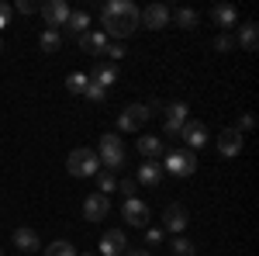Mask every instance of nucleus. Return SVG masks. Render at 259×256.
Here are the masks:
<instances>
[{"label": "nucleus", "instance_id": "nucleus-28", "mask_svg": "<svg viewBox=\"0 0 259 256\" xmlns=\"http://www.w3.org/2000/svg\"><path fill=\"white\" fill-rule=\"evenodd\" d=\"M104 56H107L111 62H121V59H124V45H121V42H107Z\"/></svg>", "mask_w": 259, "mask_h": 256}, {"label": "nucleus", "instance_id": "nucleus-22", "mask_svg": "<svg viewBox=\"0 0 259 256\" xmlns=\"http://www.w3.org/2000/svg\"><path fill=\"white\" fill-rule=\"evenodd\" d=\"M38 45H41V52H59V49H62V31L45 28V31H41V39H38Z\"/></svg>", "mask_w": 259, "mask_h": 256}, {"label": "nucleus", "instance_id": "nucleus-39", "mask_svg": "<svg viewBox=\"0 0 259 256\" xmlns=\"http://www.w3.org/2000/svg\"><path fill=\"white\" fill-rule=\"evenodd\" d=\"M76 256H94V253H76Z\"/></svg>", "mask_w": 259, "mask_h": 256}, {"label": "nucleus", "instance_id": "nucleus-18", "mask_svg": "<svg viewBox=\"0 0 259 256\" xmlns=\"http://www.w3.org/2000/svg\"><path fill=\"white\" fill-rule=\"evenodd\" d=\"M87 80H90V83H97V87H104V90H107V87H111V83H114V80H118V66H94V69H90V73H87Z\"/></svg>", "mask_w": 259, "mask_h": 256}, {"label": "nucleus", "instance_id": "nucleus-20", "mask_svg": "<svg viewBox=\"0 0 259 256\" xmlns=\"http://www.w3.org/2000/svg\"><path fill=\"white\" fill-rule=\"evenodd\" d=\"M239 45L245 49V52H256V45H259V28H256V21H245L239 28Z\"/></svg>", "mask_w": 259, "mask_h": 256}, {"label": "nucleus", "instance_id": "nucleus-7", "mask_svg": "<svg viewBox=\"0 0 259 256\" xmlns=\"http://www.w3.org/2000/svg\"><path fill=\"white\" fill-rule=\"evenodd\" d=\"M121 215L128 225H135V229H145L149 225V204L142 201V197H124V208H121Z\"/></svg>", "mask_w": 259, "mask_h": 256}, {"label": "nucleus", "instance_id": "nucleus-12", "mask_svg": "<svg viewBox=\"0 0 259 256\" xmlns=\"http://www.w3.org/2000/svg\"><path fill=\"white\" fill-rule=\"evenodd\" d=\"M107 35L100 31V28H90L87 35H80V49L87 52V56H104V49H107Z\"/></svg>", "mask_w": 259, "mask_h": 256}, {"label": "nucleus", "instance_id": "nucleus-26", "mask_svg": "<svg viewBox=\"0 0 259 256\" xmlns=\"http://www.w3.org/2000/svg\"><path fill=\"white\" fill-rule=\"evenodd\" d=\"M87 83H90L87 73H69V80H66V87H69L73 94H83V90H87Z\"/></svg>", "mask_w": 259, "mask_h": 256}, {"label": "nucleus", "instance_id": "nucleus-35", "mask_svg": "<svg viewBox=\"0 0 259 256\" xmlns=\"http://www.w3.org/2000/svg\"><path fill=\"white\" fill-rule=\"evenodd\" d=\"M38 11V4H31V0H18V14H35Z\"/></svg>", "mask_w": 259, "mask_h": 256}, {"label": "nucleus", "instance_id": "nucleus-29", "mask_svg": "<svg viewBox=\"0 0 259 256\" xmlns=\"http://www.w3.org/2000/svg\"><path fill=\"white\" fill-rule=\"evenodd\" d=\"M97 180H100V194H111V191L118 187V180H114V173H107V170H104V173H97Z\"/></svg>", "mask_w": 259, "mask_h": 256}, {"label": "nucleus", "instance_id": "nucleus-25", "mask_svg": "<svg viewBox=\"0 0 259 256\" xmlns=\"http://www.w3.org/2000/svg\"><path fill=\"white\" fill-rule=\"evenodd\" d=\"M166 121L183 125V121H187V104H166Z\"/></svg>", "mask_w": 259, "mask_h": 256}, {"label": "nucleus", "instance_id": "nucleus-3", "mask_svg": "<svg viewBox=\"0 0 259 256\" xmlns=\"http://www.w3.org/2000/svg\"><path fill=\"white\" fill-rule=\"evenodd\" d=\"M66 166H69V173L73 177H97L100 173V159L94 149H73L69 153V159H66Z\"/></svg>", "mask_w": 259, "mask_h": 256}, {"label": "nucleus", "instance_id": "nucleus-14", "mask_svg": "<svg viewBox=\"0 0 259 256\" xmlns=\"http://www.w3.org/2000/svg\"><path fill=\"white\" fill-rule=\"evenodd\" d=\"M218 153L221 156H239L242 153V132L239 128H225L218 135Z\"/></svg>", "mask_w": 259, "mask_h": 256}, {"label": "nucleus", "instance_id": "nucleus-40", "mask_svg": "<svg viewBox=\"0 0 259 256\" xmlns=\"http://www.w3.org/2000/svg\"><path fill=\"white\" fill-rule=\"evenodd\" d=\"M0 49H4V42H0Z\"/></svg>", "mask_w": 259, "mask_h": 256}, {"label": "nucleus", "instance_id": "nucleus-13", "mask_svg": "<svg viewBox=\"0 0 259 256\" xmlns=\"http://www.w3.org/2000/svg\"><path fill=\"white\" fill-rule=\"evenodd\" d=\"M166 177V170H162L159 159H145L139 166V177H135V184H145V187H156L159 180Z\"/></svg>", "mask_w": 259, "mask_h": 256}, {"label": "nucleus", "instance_id": "nucleus-24", "mask_svg": "<svg viewBox=\"0 0 259 256\" xmlns=\"http://www.w3.org/2000/svg\"><path fill=\"white\" fill-rule=\"evenodd\" d=\"M45 256H76V249H73V242L56 239V242H49V246H45Z\"/></svg>", "mask_w": 259, "mask_h": 256}, {"label": "nucleus", "instance_id": "nucleus-16", "mask_svg": "<svg viewBox=\"0 0 259 256\" xmlns=\"http://www.w3.org/2000/svg\"><path fill=\"white\" fill-rule=\"evenodd\" d=\"M211 21H214L218 28L228 31V28H235V24H239V11H235L232 4H218V7L211 11Z\"/></svg>", "mask_w": 259, "mask_h": 256}, {"label": "nucleus", "instance_id": "nucleus-4", "mask_svg": "<svg viewBox=\"0 0 259 256\" xmlns=\"http://www.w3.org/2000/svg\"><path fill=\"white\" fill-rule=\"evenodd\" d=\"M162 170L173 173V177H194V170H197V156H194L190 149H169V153H166V163H162Z\"/></svg>", "mask_w": 259, "mask_h": 256}, {"label": "nucleus", "instance_id": "nucleus-37", "mask_svg": "<svg viewBox=\"0 0 259 256\" xmlns=\"http://www.w3.org/2000/svg\"><path fill=\"white\" fill-rule=\"evenodd\" d=\"M252 125H256V121H252V115H242V118H239V132H249Z\"/></svg>", "mask_w": 259, "mask_h": 256}, {"label": "nucleus", "instance_id": "nucleus-2", "mask_svg": "<svg viewBox=\"0 0 259 256\" xmlns=\"http://www.w3.org/2000/svg\"><path fill=\"white\" fill-rule=\"evenodd\" d=\"M100 159V166L107 170V173H118L121 166H124V142H121L114 132H107V135H100V149H94Z\"/></svg>", "mask_w": 259, "mask_h": 256}, {"label": "nucleus", "instance_id": "nucleus-5", "mask_svg": "<svg viewBox=\"0 0 259 256\" xmlns=\"http://www.w3.org/2000/svg\"><path fill=\"white\" fill-rule=\"evenodd\" d=\"M38 11L45 18V28H52V31H62L66 21H69V4L66 0H49V4H41Z\"/></svg>", "mask_w": 259, "mask_h": 256}, {"label": "nucleus", "instance_id": "nucleus-15", "mask_svg": "<svg viewBox=\"0 0 259 256\" xmlns=\"http://www.w3.org/2000/svg\"><path fill=\"white\" fill-rule=\"evenodd\" d=\"M14 246L21 253H38L41 249V236L35 229H14Z\"/></svg>", "mask_w": 259, "mask_h": 256}, {"label": "nucleus", "instance_id": "nucleus-41", "mask_svg": "<svg viewBox=\"0 0 259 256\" xmlns=\"http://www.w3.org/2000/svg\"><path fill=\"white\" fill-rule=\"evenodd\" d=\"M0 256H4V249H0Z\"/></svg>", "mask_w": 259, "mask_h": 256}, {"label": "nucleus", "instance_id": "nucleus-30", "mask_svg": "<svg viewBox=\"0 0 259 256\" xmlns=\"http://www.w3.org/2000/svg\"><path fill=\"white\" fill-rule=\"evenodd\" d=\"M83 94H87V100H104L107 97V90H104V87H97V83H87V90H83Z\"/></svg>", "mask_w": 259, "mask_h": 256}, {"label": "nucleus", "instance_id": "nucleus-32", "mask_svg": "<svg viewBox=\"0 0 259 256\" xmlns=\"http://www.w3.org/2000/svg\"><path fill=\"white\" fill-rule=\"evenodd\" d=\"M214 49H218V52H232V49H235V39H232V35H221V39L214 42Z\"/></svg>", "mask_w": 259, "mask_h": 256}, {"label": "nucleus", "instance_id": "nucleus-21", "mask_svg": "<svg viewBox=\"0 0 259 256\" xmlns=\"http://www.w3.org/2000/svg\"><path fill=\"white\" fill-rule=\"evenodd\" d=\"M139 153H142L145 159H159V156H162V138L142 135V138H139Z\"/></svg>", "mask_w": 259, "mask_h": 256}, {"label": "nucleus", "instance_id": "nucleus-38", "mask_svg": "<svg viewBox=\"0 0 259 256\" xmlns=\"http://www.w3.org/2000/svg\"><path fill=\"white\" fill-rule=\"evenodd\" d=\"M124 256H149L145 249H132V253H124Z\"/></svg>", "mask_w": 259, "mask_h": 256}, {"label": "nucleus", "instance_id": "nucleus-36", "mask_svg": "<svg viewBox=\"0 0 259 256\" xmlns=\"http://www.w3.org/2000/svg\"><path fill=\"white\" fill-rule=\"evenodd\" d=\"M180 128H183V125H173V121H166V125H162L166 138H180Z\"/></svg>", "mask_w": 259, "mask_h": 256}, {"label": "nucleus", "instance_id": "nucleus-6", "mask_svg": "<svg viewBox=\"0 0 259 256\" xmlns=\"http://www.w3.org/2000/svg\"><path fill=\"white\" fill-rule=\"evenodd\" d=\"M149 118H152V115H149L145 104H128V107L121 111V118H118V128H121V132H139Z\"/></svg>", "mask_w": 259, "mask_h": 256}, {"label": "nucleus", "instance_id": "nucleus-34", "mask_svg": "<svg viewBox=\"0 0 259 256\" xmlns=\"http://www.w3.org/2000/svg\"><path fill=\"white\" fill-rule=\"evenodd\" d=\"M145 242H149V246H159L162 242V229H149V232H145Z\"/></svg>", "mask_w": 259, "mask_h": 256}, {"label": "nucleus", "instance_id": "nucleus-8", "mask_svg": "<svg viewBox=\"0 0 259 256\" xmlns=\"http://www.w3.org/2000/svg\"><path fill=\"white\" fill-rule=\"evenodd\" d=\"M169 7L166 4H149L145 11H139V24H145V28H152V31H159V28H166L169 24Z\"/></svg>", "mask_w": 259, "mask_h": 256}, {"label": "nucleus", "instance_id": "nucleus-1", "mask_svg": "<svg viewBox=\"0 0 259 256\" xmlns=\"http://www.w3.org/2000/svg\"><path fill=\"white\" fill-rule=\"evenodd\" d=\"M100 31L107 39H128L135 28H139V7L132 0H111L100 7Z\"/></svg>", "mask_w": 259, "mask_h": 256}, {"label": "nucleus", "instance_id": "nucleus-27", "mask_svg": "<svg viewBox=\"0 0 259 256\" xmlns=\"http://www.w3.org/2000/svg\"><path fill=\"white\" fill-rule=\"evenodd\" d=\"M173 253H177V256H194L197 249H194V242H190V239L180 236V239H173Z\"/></svg>", "mask_w": 259, "mask_h": 256}, {"label": "nucleus", "instance_id": "nucleus-23", "mask_svg": "<svg viewBox=\"0 0 259 256\" xmlns=\"http://www.w3.org/2000/svg\"><path fill=\"white\" fill-rule=\"evenodd\" d=\"M169 18H177V24H180V28H187V31H190V28H197L200 14H197V11H190V7H180L177 14H169Z\"/></svg>", "mask_w": 259, "mask_h": 256}, {"label": "nucleus", "instance_id": "nucleus-11", "mask_svg": "<svg viewBox=\"0 0 259 256\" xmlns=\"http://www.w3.org/2000/svg\"><path fill=\"white\" fill-rule=\"evenodd\" d=\"M107 211H111V201H107V194H100V191L83 201V215H87V222H104Z\"/></svg>", "mask_w": 259, "mask_h": 256}, {"label": "nucleus", "instance_id": "nucleus-9", "mask_svg": "<svg viewBox=\"0 0 259 256\" xmlns=\"http://www.w3.org/2000/svg\"><path fill=\"white\" fill-rule=\"evenodd\" d=\"M100 253H104V256H121V253H128V236H124L121 229H107V232L100 236Z\"/></svg>", "mask_w": 259, "mask_h": 256}, {"label": "nucleus", "instance_id": "nucleus-10", "mask_svg": "<svg viewBox=\"0 0 259 256\" xmlns=\"http://www.w3.org/2000/svg\"><path fill=\"white\" fill-rule=\"evenodd\" d=\"M180 138L187 142V149H190V153L200 149V145H207V128H204V121H183Z\"/></svg>", "mask_w": 259, "mask_h": 256}, {"label": "nucleus", "instance_id": "nucleus-19", "mask_svg": "<svg viewBox=\"0 0 259 256\" xmlns=\"http://www.w3.org/2000/svg\"><path fill=\"white\" fill-rule=\"evenodd\" d=\"M62 31H69V35H87V31H90V14H87V11H69V21H66Z\"/></svg>", "mask_w": 259, "mask_h": 256}, {"label": "nucleus", "instance_id": "nucleus-31", "mask_svg": "<svg viewBox=\"0 0 259 256\" xmlns=\"http://www.w3.org/2000/svg\"><path fill=\"white\" fill-rule=\"evenodd\" d=\"M11 14H14V7H11V4H4V0H0V31H4V28H7V24H11Z\"/></svg>", "mask_w": 259, "mask_h": 256}, {"label": "nucleus", "instance_id": "nucleus-17", "mask_svg": "<svg viewBox=\"0 0 259 256\" xmlns=\"http://www.w3.org/2000/svg\"><path fill=\"white\" fill-rule=\"evenodd\" d=\"M162 222H166L169 232H183V229H187V208H183V204H169V208L162 211Z\"/></svg>", "mask_w": 259, "mask_h": 256}, {"label": "nucleus", "instance_id": "nucleus-33", "mask_svg": "<svg viewBox=\"0 0 259 256\" xmlns=\"http://www.w3.org/2000/svg\"><path fill=\"white\" fill-rule=\"evenodd\" d=\"M118 187H121V194H124V197H135V191H139V184H135V180H121Z\"/></svg>", "mask_w": 259, "mask_h": 256}]
</instances>
